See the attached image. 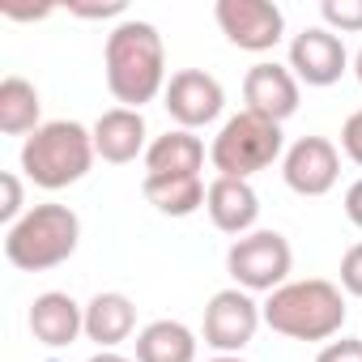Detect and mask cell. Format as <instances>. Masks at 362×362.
Here are the masks:
<instances>
[{
  "label": "cell",
  "instance_id": "6da1fadb",
  "mask_svg": "<svg viewBox=\"0 0 362 362\" xmlns=\"http://www.w3.org/2000/svg\"><path fill=\"white\" fill-rule=\"evenodd\" d=\"M103 73H107V90L119 107L141 111L145 103H153L170 81L158 26L141 22V18L115 22V30L107 35V47H103Z\"/></svg>",
  "mask_w": 362,
  "mask_h": 362
},
{
  "label": "cell",
  "instance_id": "7a4b0ae2",
  "mask_svg": "<svg viewBox=\"0 0 362 362\" xmlns=\"http://www.w3.org/2000/svg\"><path fill=\"white\" fill-rule=\"evenodd\" d=\"M264 324L290 341H332L345 324V290L328 277H303L273 290L264 303Z\"/></svg>",
  "mask_w": 362,
  "mask_h": 362
},
{
  "label": "cell",
  "instance_id": "3957f363",
  "mask_svg": "<svg viewBox=\"0 0 362 362\" xmlns=\"http://www.w3.org/2000/svg\"><path fill=\"white\" fill-rule=\"evenodd\" d=\"M94 132L77 119H52L22 145V175L43 192L73 188L94 166Z\"/></svg>",
  "mask_w": 362,
  "mask_h": 362
},
{
  "label": "cell",
  "instance_id": "277c9868",
  "mask_svg": "<svg viewBox=\"0 0 362 362\" xmlns=\"http://www.w3.org/2000/svg\"><path fill=\"white\" fill-rule=\"evenodd\" d=\"M81 243V218L69 205H30L22 222L5 230V260L22 273H47L64 264Z\"/></svg>",
  "mask_w": 362,
  "mask_h": 362
},
{
  "label": "cell",
  "instance_id": "5b68a950",
  "mask_svg": "<svg viewBox=\"0 0 362 362\" xmlns=\"http://www.w3.org/2000/svg\"><path fill=\"white\" fill-rule=\"evenodd\" d=\"M277 158H286L281 124H273V119H264V115H256L247 107L239 115H230L218 128L214 145H209V162L226 179H252V175L269 170Z\"/></svg>",
  "mask_w": 362,
  "mask_h": 362
},
{
  "label": "cell",
  "instance_id": "8992f818",
  "mask_svg": "<svg viewBox=\"0 0 362 362\" xmlns=\"http://www.w3.org/2000/svg\"><path fill=\"white\" fill-rule=\"evenodd\" d=\"M294 252L281 230H252L243 239H230L226 247V273L247 294H273L290 281Z\"/></svg>",
  "mask_w": 362,
  "mask_h": 362
},
{
  "label": "cell",
  "instance_id": "52a82bcc",
  "mask_svg": "<svg viewBox=\"0 0 362 362\" xmlns=\"http://www.w3.org/2000/svg\"><path fill=\"white\" fill-rule=\"evenodd\" d=\"M260 324H264V307L256 303V294H247V290H239V286H226V290H218V294L205 303V324H201V332H205V345H209V349H218V354H239V349H247V345L256 341Z\"/></svg>",
  "mask_w": 362,
  "mask_h": 362
},
{
  "label": "cell",
  "instance_id": "ba28073f",
  "mask_svg": "<svg viewBox=\"0 0 362 362\" xmlns=\"http://www.w3.org/2000/svg\"><path fill=\"white\" fill-rule=\"evenodd\" d=\"M162 107L175 119V128L197 132L226 111V90L205 69H179V73H170V81L162 90Z\"/></svg>",
  "mask_w": 362,
  "mask_h": 362
},
{
  "label": "cell",
  "instance_id": "9c48e42d",
  "mask_svg": "<svg viewBox=\"0 0 362 362\" xmlns=\"http://www.w3.org/2000/svg\"><path fill=\"white\" fill-rule=\"evenodd\" d=\"M218 30L239 47V52H273L286 39V13L273 0H218L214 5Z\"/></svg>",
  "mask_w": 362,
  "mask_h": 362
},
{
  "label": "cell",
  "instance_id": "30bf717a",
  "mask_svg": "<svg viewBox=\"0 0 362 362\" xmlns=\"http://www.w3.org/2000/svg\"><path fill=\"white\" fill-rule=\"evenodd\" d=\"M281 179L298 197H328L341 179V149L328 136H298L281 158Z\"/></svg>",
  "mask_w": 362,
  "mask_h": 362
},
{
  "label": "cell",
  "instance_id": "8fae6325",
  "mask_svg": "<svg viewBox=\"0 0 362 362\" xmlns=\"http://www.w3.org/2000/svg\"><path fill=\"white\" fill-rule=\"evenodd\" d=\"M290 73L298 77V86H337L349 73V52L341 43V35H332L328 26H307L290 39Z\"/></svg>",
  "mask_w": 362,
  "mask_h": 362
},
{
  "label": "cell",
  "instance_id": "7c38bea8",
  "mask_svg": "<svg viewBox=\"0 0 362 362\" xmlns=\"http://www.w3.org/2000/svg\"><path fill=\"white\" fill-rule=\"evenodd\" d=\"M298 98H303V86L290 73V64L260 60L243 77V103H247V111H256V115H264L273 124H286L298 111Z\"/></svg>",
  "mask_w": 362,
  "mask_h": 362
},
{
  "label": "cell",
  "instance_id": "4fadbf2b",
  "mask_svg": "<svg viewBox=\"0 0 362 362\" xmlns=\"http://www.w3.org/2000/svg\"><path fill=\"white\" fill-rule=\"evenodd\" d=\"M205 214L230 239L252 235L256 222H260V197L252 188V179H226V175H218L214 184H209V197H205Z\"/></svg>",
  "mask_w": 362,
  "mask_h": 362
},
{
  "label": "cell",
  "instance_id": "5bb4252c",
  "mask_svg": "<svg viewBox=\"0 0 362 362\" xmlns=\"http://www.w3.org/2000/svg\"><path fill=\"white\" fill-rule=\"evenodd\" d=\"M94 153L111 166H124V162H136L145 158L149 149V128H145V115L132 111V107H111L94 119Z\"/></svg>",
  "mask_w": 362,
  "mask_h": 362
},
{
  "label": "cell",
  "instance_id": "9a60e30c",
  "mask_svg": "<svg viewBox=\"0 0 362 362\" xmlns=\"http://www.w3.org/2000/svg\"><path fill=\"white\" fill-rule=\"evenodd\" d=\"M26 320H30L35 341L47 345V349H64L77 337H86V307L73 294H64V290H43L30 303V315Z\"/></svg>",
  "mask_w": 362,
  "mask_h": 362
},
{
  "label": "cell",
  "instance_id": "2e32d148",
  "mask_svg": "<svg viewBox=\"0 0 362 362\" xmlns=\"http://www.w3.org/2000/svg\"><path fill=\"white\" fill-rule=\"evenodd\" d=\"M136 332V303L119 290H103L86 303V337L98 349H119Z\"/></svg>",
  "mask_w": 362,
  "mask_h": 362
},
{
  "label": "cell",
  "instance_id": "e0dca14e",
  "mask_svg": "<svg viewBox=\"0 0 362 362\" xmlns=\"http://www.w3.org/2000/svg\"><path fill=\"white\" fill-rule=\"evenodd\" d=\"M205 170V141L188 128H170L149 141L145 175H201Z\"/></svg>",
  "mask_w": 362,
  "mask_h": 362
},
{
  "label": "cell",
  "instance_id": "ac0fdd59",
  "mask_svg": "<svg viewBox=\"0 0 362 362\" xmlns=\"http://www.w3.org/2000/svg\"><path fill=\"white\" fill-rule=\"evenodd\" d=\"M141 192L166 218H192L197 209H205V197H209L201 175H145Z\"/></svg>",
  "mask_w": 362,
  "mask_h": 362
},
{
  "label": "cell",
  "instance_id": "d6986e66",
  "mask_svg": "<svg viewBox=\"0 0 362 362\" xmlns=\"http://www.w3.org/2000/svg\"><path fill=\"white\" fill-rule=\"evenodd\" d=\"M136 362H197V332L184 320H153L136 332Z\"/></svg>",
  "mask_w": 362,
  "mask_h": 362
},
{
  "label": "cell",
  "instance_id": "ffe728a7",
  "mask_svg": "<svg viewBox=\"0 0 362 362\" xmlns=\"http://www.w3.org/2000/svg\"><path fill=\"white\" fill-rule=\"evenodd\" d=\"M39 115H43V98H39L35 81L9 73L0 81V132L5 136H30V132L43 128Z\"/></svg>",
  "mask_w": 362,
  "mask_h": 362
},
{
  "label": "cell",
  "instance_id": "44dd1931",
  "mask_svg": "<svg viewBox=\"0 0 362 362\" xmlns=\"http://www.w3.org/2000/svg\"><path fill=\"white\" fill-rule=\"evenodd\" d=\"M320 18L332 35H362V0H324Z\"/></svg>",
  "mask_w": 362,
  "mask_h": 362
},
{
  "label": "cell",
  "instance_id": "7402d4cb",
  "mask_svg": "<svg viewBox=\"0 0 362 362\" xmlns=\"http://www.w3.org/2000/svg\"><path fill=\"white\" fill-rule=\"evenodd\" d=\"M0 188H5V205H0V222H5V230L13 222H22L30 209H26V192H22V175H0Z\"/></svg>",
  "mask_w": 362,
  "mask_h": 362
},
{
  "label": "cell",
  "instance_id": "603a6c76",
  "mask_svg": "<svg viewBox=\"0 0 362 362\" xmlns=\"http://www.w3.org/2000/svg\"><path fill=\"white\" fill-rule=\"evenodd\" d=\"M341 290L362 298V243L345 247V256H341Z\"/></svg>",
  "mask_w": 362,
  "mask_h": 362
},
{
  "label": "cell",
  "instance_id": "cb8c5ba5",
  "mask_svg": "<svg viewBox=\"0 0 362 362\" xmlns=\"http://www.w3.org/2000/svg\"><path fill=\"white\" fill-rule=\"evenodd\" d=\"M315 362H362V337H332L315 354Z\"/></svg>",
  "mask_w": 362,
  "mask_h": 362
},
{
  "label": "cell",
  "instance_id": "d4e9b609",
  "mask_svg": "<svg viewBox=\"0 0 362 362\" xmlns=\"http://www.w3.org/2000/svg\"><path fill=\"white\" fill-rule=\"evenodd\" d=\"M341 153H345L354 166H362V107L341 124Z\"/></svg>",
  "mask_w": 362,
  "mask_h": 362
},
{
  "label": "cell",
  "instance_id": "484cf974",
  "mask_svg": "<svg viewBox=\"0 0 362 362\" xmlns=\"http://www.w3.org/2000/svg\"><path fill=\"white\" fill-rule=\"evenodd\" d=\"M69 13H77V18H119L124 22V0H111V5H73Z\"/></svg>",
  "mask_w": 362,
  "mask_h": 362
},
{
  "label": "cell",
  "instance_id": "4316f807",
  "mask_svg": "<svg viewBox=\"0 0 362 362\" xmlns=\"http://www.w3.org/2000/svg\"><path fill=\"white\" fill-rule=\"evenodd\" d=\"M345 218L362 230V179H354V184L345 188Z\"/></svg>",
  "mask_w": 362,
  "mask_h": 362
},
{
  "label": "cell",
  "instance_id": "83f0119b",
  "mask_svg": "<svg viewBox=\"0 0 362 362\" xmlns=\"http://www.w3.org/2000/svg\"><path fill=\"white\" fill-rule=\"evenodd\" d=\"M86 362H132V358H124L119 349H98L94 358H86Z\"/></svg>",
  "mask_w": 362,
  "mask_h": 362
},
{
  "label": "cell",
  "instance_id": "f1b7e54d",
  "mask_svg": "<svg viewBox=\"0 0 362 362\" xmlns=\"http://www.w3.org/2000/svg\"><path fill=\"white\" fill-rule=\"evenodd\" d=\"M354 77H358V81H362V47H358V52H354Z\"/></svg>",
  "mask_w": 362,
  "mask_h": 362
},
{
  "label": "cell",
  "instance_id": "f546056e",
  "mask_svg": "<svg viewBox=\"0 0 362 362\" xmlns=\"http://www.w3.org/2000/svg\"><path fill=\"white\" fill-rule=\"evenodd\" d=\"M209 362H247V358H239V354H218V358H209Z\"/></svg>",
  "mask_w": 362,
  "mask_h": 362
}]
</instances>
